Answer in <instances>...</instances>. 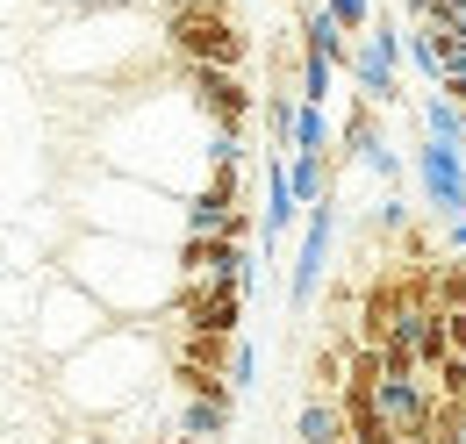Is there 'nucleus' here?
Returning <instances> with one entry per match:
<instances>
[{
	"label": "nucleus",
	"mask_w": 466,
	"mask_h": 444,
	"mask_svg": "<svg viewBox=\"0 0 466 444\" xmlns=\"http://www.w3.org/2000/svg\"><path fill=\"white\" fill-rule=\"evenodd\" d=\"M460 7H466V0H460Z\"/></svg>",
	"instance_id": "nucleus-26"
},
{
	"label": "nucleus",
	"mask_w": 466,
	"mask_h": 444,
	"mask_svg": "<svg viewBox=\"0 0 466 444\" xmlns=\"http://www.w3.org/2000/svg\"><path fill=\"white\" fill-rule=\"evenodd\" d=\"M330 86H338V72H330V65H316V57H301V101L330 108Z\"/></svg>",
	"instance_id": "nucleus-19"
},
{
	"label": "nucleus",
	"mask_w": 466,
	"mask_h": 444,
	"mask_svg": "<svg viewBox=\"0 0 466 444\" xmlns=\"http://www.w3.org/2000/svg\"><path fill=\"white\" fill-rule=\"evenodd\" d=\"M309 380H316V394H338L345 388V351H316L309 358Z\"/></svg>",
	"instance_id": "nucleus-20"
},
{
	"label": "nucleus",
	"mask_w": 466,
	"mask_h": 444,
	"mask_svg": "<svg viewBox=\"0 0 466 444\" xmlns=\"http://www.w3.org/2000/svg\"><path fill=\"white\" fill-rule=\"evenodd\" d=\"M51 373H58V401L79 416V423L101 430V423L122 416L129 401L158 394V380H166V351H158V337L144 330V323H108L94 344H79V351L58 358Z\"/></svg>",
	"instance_id": "nucleus-2"
},
{
	"label": "nucleus",
	"mask_w": 466,
	"mask_h": 444,
	"mask_svg": "<svg viewBox=\"0 0 466 444\" xmlns=\"http://www.w3.org/2000/svg\"><path fill=\"white\" fill-rule=\"evenodd\" d=\"M280 166H288V194H294V208H316V201H330V179H338L330 151H288Z\"/></svg>",
	"instance_id": "nucleus-11"
},
{
	"label": "nucleus",
	"mask_w": 466,
	"mask_h": 444,
	"mask_svg": "<svg viewBox=\"0 0 466 444\" xmlns=\"http://www.w3.org/2000/svg\"><path fill=\"white\" fill-rule=\"evenodd\" d=\"M51 273L72 279L79 294H94L116 323H151L179 301L173 251L158 244H129V237H101V229H72L51 251Z\"/></svg>",
	"instance_id": "nucleus-1"
},
{
	"label": "nucleus",
	"mask_w": 466,
	"mask_h": 444,
	"mask_svg": "<svg viewBox=\"0 0 466 444\" xmlns=\"http://www.w3.org/2000/svg\"><path fill=\"white\" fill-rule=\"evenodd\" d=\"M294 438H301V444H338V438H345L338 401H330V394H309V401H301V416H294Z\"/></svg>",
	"instance_id": "nucleus-14"
},
{
	"label": "nucleus",
	"mask_w": 466,
	"mask_h": 444,
	"mask_svg": "<svg viewBox=\"0 0 466 444\" xmlns=\"http://www.w3.org/2000/svg\"><path fill=\"white\" fill-rule=\"evenodd\" d=\"M144 22L151 15H137V7H65L58 22H51V36H36V65L44 72H58L72 86H129L137 72H144V57L158 36H144Z\"/></svg>",
	"instance_id": "nucleus-3"
},
{
	"label": "nucleus",
	"mask_w": 466,
	"mask_h": 444,
	"mask_svg": "<svg viewBox=\"0 0 466 444\" xmlns=\"http://www.w3.org/2000/svg\"><path fill=\"white\" fill-rule=\"evenodd\" d=\"M116 316L94 301V294H79L72 279L44 273V287H36V308H29V330H22V344L36 351V366H58V358H72L79 344H94V337L108 330Z\"/></svg>",
	"instance_id": "nucleus-5"
},
{
	"label": "nucleus",
	"mask_w": 466,
	"mask_h": 444,
	"mask_svg": "<svg viewBox=\"0 0 466 444\" xmlns=\"http://www.w3.org/2000/svg\"><path fill=\"white\" fill-rule=\"evenodd\" d=\"M294 229H301V208H294V194H288V166H280V151H273V158H266V251L288 244Z\"/></svg>",
	"instance_id": "nucleus-13"
},
{
	"label": "nucleus",
	"mask_w": 466,
	"mask_h": 444,
	"mask_svg": "<svg viewBox=\"0 0 466 444\" xmlns=\"http://www.w3.org/2000/svg\"><path fill=\"white\" fill-rule=\"evenodd\" d=\"M301 57H316V65H330V72H345V57H351V36L309 0L301 7Z\"/></svg>",
	"instance_id": "nucleus-12"
},
{
	"label": "nucleus",
	"mask_w": 466,
	"mask_h": 444,
	"mask_svg": "<svg viewBox=\"0 0 466 444\" xmlns=\"http://www.w3.org/2000/svg\"><path fill=\"white\" fill-rule=\"evenodd\" d=\"M402 166L416 172L431 222H460V216H466V151H452V144H431V136H423Z\"/></svg>",
	"instance_id": "nucleus-8"
},
{
	"label": "nucleus",
	"mask_w": 466,
	"mask_h": 444,
	"mask_svg": "<svg viewBox=\"0 0 466 444\" xmlns=\"http://www.w3.org/2000/svg\"><path fill=\"white\" fill-rule=\"evenodd\" d=\"M29 15H36V0H0V29L7 22H29Z\"/></svg>",
	"instance_id": "nucleus-23"
},
{
	"label": "nucleus",
	"mask_w": 466,
	"mask_h": 444,
	"mask_svg": "<svg viewBox=\"0 0 466 444\" xmlns=\"http://www.w3.org/2000/svg\"><path fill=\"white\" fill-rule=\"evenodd\" d=\"M79 208L72 216L94 222L101 237H129V244H158V251H173L179 244V201L173 194H158V187H144V179H122V172H94L79 194H72Z\"/></svg>",
	"instance_id": "nucleus-4"
},
{
	"label": "nucleus",
	"mask_w": 466,
	"mask_h": 444,
	"mask_svg": "<svg viewBox=\"0 0 466 444\" xmlns=\"http://www.w3.org/2000/svg\"><path fill=\"white\" fill-rule=\"evenodd\" d=\"M58 7H137V0H58Z\"/></svg>",
	"instance_id": "nucleus-24"
},
{
	"label": "nucleus",
	"mask_w": 466,
	"mask_h": 444,
	"mask_svg": "<svg viewBox=\"0 0 466 444\" xmlns=\"http://www.w3.org/2000/svg\"><path fill=\"white\" fill-rule=\"evenodd\" d=\"M330 237H338V208H330V201L301 208V251H294V273H288L294 316L316 301V287H323V273H330Z\"/></svg>",
	"instance_id": "nucleus-9"
},
{
	"label": "nucleus",
	"mask_w": 466,
	"mask_h": 444,
	"mask_svg": "<svg viewBox=\"0 0 466 444\" xmlns=\"http://www.w3.org/2000/svg\"><path fill=\"white\" fill-rule=\"evenodd\" d=\"M423 136H431V144H452V151H466V115L452 108L445 94H431V101H423Z\"/></svg>",
	"instance_id": "nucleus-16"
},
{
	"label": "nucleus",
	"mask_w": 466,
	"mask_h": 444,
	"mask_svg": "<svg viewBox=\"0 0 466 444\" xmlns=\"http://www.w3.org/2000/svg\"><path fill=\"white\" fill-rule=\"evenodd\" d=\"M288 122H294V101L288 94H266V136L280 144V158H288Z\"/></svg>",
	"instance_id": "nucleus-21"
},
{
	"label": "nucleus",
	"mask_w": 466,
	"mask_h": 444,
	"mask_svg": "<svg viewBox=\"0 0 466 444\" xmlns=\"http://www.w3.org/2000/svg\"><path fill=\"white\" fill-rule=\"evenodd\" d=\"M15 416H22V388H15V380H0V438L15 430Z\"/></svg>",
	"instance_id": "nucleus-22"
},
{
	"label": "nucleus",
	"mask_w": 466,
	"mask_h": 444,
	"mask_svg": "<svg viewBox=\"0 0 466 444\" xmlns=\"http://www.w3.org/2000/svg\"><path fill=\"white\" fill-rule=\"evenodd\" d=\"M86 444H101V438H86Z\"/></svg>",
	"instance_id": "nucleus-25"
},
{
	"label": "nucleus",
	"mask_w": 466,
	"mask_h": 444,
	"mask_svg": "<svg viewBox=\"0 0 466 444\" xmlns=\"http://www.w3.org/2000/svg\"><path fill=\"white\" fill-rule=\"evenodd\" d=\"M316 7H323L345 36H366V29H373V0H316Z\"/></svg>",
	"instance_id": "nucleus-18"
},
{
	"label": "nucleus",
	"mask_w": 466,
	"mask_h": 444,
	"mask_svg": "<svg viewBox=\"0 0 466 444\" xmlns=\"http://www.w3.org/2000/svg\"><path fill=\"white\" fill-rule=\"evenodd\" d=\"M345 72L359 79V101H366V108H388V101L402 94V29L373 15V29H366V36H351Z\"/></svg>",
	"instance_id": "nucleus-7"
},
{
	"label": "nucleus",
	"mask_w": 466,
	"mask_h": 444,
	"mask_svg": "<svg viewBox=\"0 0 466 444\" xmlns=\"http://www.w3.org/2000/svg\"><path fill=\"white\" fill-rule=\"evenodd\" d=\"M173 86L194 101V115L216 129V136H244V122H251V86H244V72H223V65H173Z\"/></svg>",
	"instance_id": "nucleus-6"
},
{
	"label": "nucleus",
	"mask_w": 466,
	"mask_h": 444,
	"mask_svg": "<svg viewBox=\"0 0 466 444\" xmlns=\"http://www.w3.org/2000/svg\"><path fill=\"white\" fill-rule=\"evenodd\" d=\"M288 151H330V108H316V101H294Z\"/></svg>",
	"instance_id": "nucleus-15"
},
{
	"label": "nucleus",
	"mask_w": 466,
	"mask_h": 444,
	"mask_svg": "<svg viewBox=\"0 0 466 444\" xmlns=\"http://www.w3.org/2000/svg\"><path fill=\"white\" fill-rule=\"evenodd\" d=\"M166 316H173L179 330H201V337H223V344H230L237 316H244V294H237V287H194V294H179Z\"/></svg>",
	"instance_id": "nucleus-10"
},
{
	"label": "nucleus",
	"mask_w": 466,
	"mask_h": 444,
	"mask_svg": "<svg viewBox=\"0 0 466 444\" xmlns=\"http://www.w3.org/2000/svg\"><path fill=\"white\" fill-rule=\"evenodd\" d=\"M223 388H230V394L258 388V351H251L244 337H237V344H230V358H223Z\"/></svg>",
	"instance_id": "nucleus-17"
}]
</instances>
